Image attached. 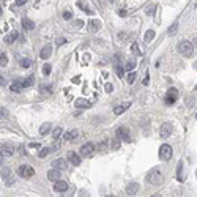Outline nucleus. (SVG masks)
<instances>
[{"label": "nucleus", "mask_w": 197, "mask_h": 197, "mask_svg": "<svg viewBox=\"0 0 197 197\" xmlns=\"http://www.w3.org/2000/svg\"><path fill=\"white\" fill-rule=\"evenodd\" d=\"M177 51L183 55V57H191L192 52H194V46H192L191 41L183 40V41H180V43L177 44Z\"/></svg>", "instance_id": "obj_2"}, {"label": "nucleus", "mask_w": 197, "mask_h": 197, "mask_svg": "<svg viewBox=\"0 0 197 197\" xmlns=\"http://www.w3.org/2000/svg\"><path fill=\"white\" fill-rule=\"evenodd\" d=\"M87 30L90 33H96L98 30H101V21L100 19H90L87 22Z\"/></svg>", "instance_id": "obj_6"}, {"label": "nucleus", "mask_w": 197, "mask_h": 197, "mask_svg": "<svg viewBox=\"0 0 197 197\" xmlns=\"http://www.w3.org/2000/svg\"><path fill=\"white\" fill-rule=\"evenodd\" d=\"M60 136H62V128H60V126H57V128H54V131H52V137L57 140Z\"/></svg>", "instance_id": "obj_32"}, {"label": "nucleus", "mask_w": 197, "mask_h": 197, "mask_svg": "<svg viewBox=\"0 0 197 197\" xmlns=\"http://www.w3.org/2000/svg\"><path fill=\"white\" fill-rule=\"evenodd\" d=\"M74 106H76L77 109H88L91 104H90L88 100H84V98H77V100L74 101Z\"/></svg>", "instance_id": "obj_14"}, {"label": "nucleus", "mask_w": 197, "mask_h": 197, "mask_svg": "<svg viewBox=\"0 0 197 197\" xmlns=\"http://www.w3.org/2000/svg\"><path fill=\"white\" fill-rule=\"evenodd\" d=\"M195 90H197V85H195Z\"/></svg>", "instance_id": "obj_56"}, {"label": "nucleus", "mask_w": 197, "mask_h": 197, "mask_svg": "<svg viewBox=\"0 0 197 197\" xmlns=\"http://www.w3.org/2000/svg\"><path fill=\"white\" fill-rule=\"evenodd\" d=\"M0 175H2V178L10 177V175H11V169H10V167H5V169H2V173H0Z\"/></svg>", "instance_id": "obj_36"}, {"label": "nucleus", "mask_w": 197, "mask_h": 197, "mask_svg": "<svg viewBox=\"0 0 197 197\" xmlns=\"http://www.w3.org/2000/svg\"><path fill=\"white\" fill-rule=\"evenodd\" d=\"M144 84H145V85H148V74L145 76V79H144Z\"/></svg>", "instance_id": "obj_53"}, {"label": "nucleus", "mask_w": 197, "mask_h": 197, "mask_svg": "<svg viewBox=\"0 0 197 197\" xmlns=\"http://www.w3.org/2000/svg\"><path fill=\"white\" fill-rule=\"evenodd\" d=\"M195 6H197V5H195Z\"/></svg>", "instance_id": "obj_60"}, {"label": "nucleus", "mask_w": 197, "mask_h": 197, "mask_svg": "<svg viewBox=\"0 0 197 197\" xmlns=\"http://www.w3.org/2000/svg\"><path fill=\"white\" fill-rule=\"evenodd\" d=\"M178 96H180V91L177 90V88H169L167 90V93H166V98H164V103L166 104H173V103H177V100H178Z\"/></svg>", "instance_id": "obj_4"}, {"label": "nucleus", "mask_w": 197, "mask_h": 197, "mask_svg": "<svg viewBox=\"0 0 197 197\" xmlns=\"http://www.w3.org/2000/svg\"><path fill=\"white\" fill-rule=\"evenodd\" d=\"M51 54H52V46H51V44H46L43 49H41L40 57L43 59V60H47L49 57H51Z\"/></svg>", "instance_id": "obj_16"}, {"label": "nucleus", "mask_w": 197, "mask_h": 197, "mask_svg": "<svg viewBox=\"0 0 197 197\" xmlns=\"http://www.w3.org/2000/svg\"><path fill=\"white\" fill-rule=\"evenodd\" d=\"M24 3H27V0H16L14 2V5H17V6H22Z\"/></svg>", "instance_id": "obj_46"}, {"label": "nucleus", "mask_w": 197, "mask_h": 197, "mask_svg": "<svg viewBox=\"0 0 197 197\" xmlns=\"http://www.w3.org/2000/svg\"><path fill=\"white\" fill-rule=\"evenodd\" d=\"M21 24H22V29L24 30H33L35 29V22H33L32 19H29V17H24Z\"/></svg>", "instance_id": "obj_20"}, {"label": "nucleus", "mask_w": 197, "mask_h": 197, "mask_svg": "<svg viewBox=\"0 0 197 197\" xmlns=\"http://www.w3.org/2000/svg\"><path fill=\"white\" fill-rule=\"evenodd\" d=\"M112 148H114V150H118V148H120V140H118V139H114V140H112Z\"/></svg>", "instance_id": "obj_40"}, {"label": "nucleus", "mask_w": 197, "mask_h": 197, "mask_svg": "<svg viewBox=\"0 0 197 197\" xmlns=\"http://www.w3.org/2000/svg\"><path fill=\"white\" fill-rule=\"evenodd\" d=\"M82 25H84V22H82V21H76V22H74V27H77V29H81Z\"/></svg>", "instance_id": "obj_47"}, {"label": "nucleus", "mask_w": 197, "mask_h": 197, "mask_svg": "<svg viewBox=\"0 0 197 197\" xmlns=\"http://www.w3.org/2000/svg\"><path fill=\"white\" fill-rule=\"evenodd\" d=\"M49 151H51V148H43V150L38 153V156H40V158H46L47 154H49Z\"/></svg>", "instance_id": "obj_39"}, {"label": "nucleus", "mask_w": 197, "mask_h": 197, "mask_svg": "<svg viewBox=\"0 0 197 197\" xmlns=\"http://www.w3.org/2000/svg\"><path fill=\"white\" fill-rule=\"evenodd\" d=\"M30 147H32V148H40V144H35L33 142V144H30Z\"/></svg>", "instance_id": "obj_51"}, {"label": "nucleus", "mask_w": 197, "mask_h": 197, "mask_svg": "<svg viewBox=\"0 0 197 197\" xmlns=\"http://www.w3.org/2000/svg\"><path fill=\"white\" fill-rule=\"evenodd\" d=\"M131 51H132V54H134V55H137V57H140V55H142V51H140V49H139V46H137L136 43H132V46H131Z\"/></svg>", "instance_id": "obj_29"}, {"label": "nucleus", "mask_w": 197, "mask_h": 197, "mask_svg": "<svg viewBox=\"0 0 197 197\" xmlns=\"http://www.w3.org/2000/svg\"><path fill=\"white\" fill-rule=\"evenodd\" d=\"M136 68V62L134 60H128V62H126V65H125V69H126V71H132V69H134Z\"/></svg>", "instance_id": "obj_28"}, {"label": "nucleus", "mask_w": 197, "mask_h": 197, "mask_svg": "<svg viewBox=\"0 0 197 197\" xmlns=\"http://www.w3.org/2000/svg\"><path fill=\"white\" fill-rule=\"evenodd\" d=\"M93 151H95V145L93 144H85V145H82V148H81L82 156H90V154H93Z\"/></svg>", "instance_id": "obj_12"}, {"label": "nucleus", "mask_w": 197, "mask_h": 197, "mask_svg": "<svg viewBox=\"0 0 197 197\" xmlns=\"http://www.w3.org/2000/svg\"><path fill=\"white\" fill-rule=\"evenodd\" d=\"M60 177H62V173H60V170L59 169H51V170L47 172V180L49 181H57V180H60Z\"/></svg>", "instance_id": "obj_11"}, {"label": "nucleus", "mask_w": 197, "mask_h": 197, "mask_svg": "<svg viewBox=\"0 0 197 197\" xmlns=\"http://www.w3.org/2000/svg\"><path fill=\"white\" fill-rule=\"evenodd\" d=\"M115 71H117V76H123V66L120 65V63H117V65H115Z\"/></svg>", "instance_id": "obj_38"}, {"label": "nucleus", "mask_w": 197, "mask_h": 197, "mask_svg": "<svg viewBox=\"0 0 197 197\" xmlns=\"http://www.w3.org/2000/svg\"><path fill=\"white\" fill-rule=\"evenodd\" d=\"M66 166H68V164H66L65 159H55L54 163H52V167H54V169H59V170H62V169L65 170Z\"/></svg>", "instance_id": "obj_22"}, {"label": "nucleus", "mask_w": 197, "mask_h": 197, "mask_svg": "<svg viewBox=\"0 0 197 197\" xmlns=\"http://www.w3.org/2000/svg\"><path fill=\"white\" fill-rule=\"evenodd\" d=\"M81 82V77L79 76H77V77H74V79H73V84H79Z\"/></svg>", "instance_id": "obj_50"}, {"label": "nucleus", "mask_w": 197, "mask_h": 197, "mask_svg": "<svg viewBox=\"0 0 197 197\" xmlns=\"http://www.w3.org/2000/svg\"><path fill=\"white\" fill-rule=\"evenodd\" d=\"M14 150H16V148L13 147V144H3L2 147H0V151L5 153V154H10V156L14 153Z\"/></svg>", "instance_id": "obj_19"}, {"label": "nucleus", "mask_w": 197, "mask_h": 197, "mask_svg": "<svg viewBox=\"0 0 197 197\" xmlns=\"http://www.w3.org/2000/svg\"><path fill=\"white\" fill-rule=\"evenodd\" d=\"M154 11H156V5H154V3H151V5H148V6H147V8H145V13H147V14H154Z\"/></svg>", "instance_id": "obj_30"}, {"label": "nucleus", "mask_w": 197, "mask_h": 197, "mask_svg": "<svg viewBox=\"0 0 197 197\" xmlns=\"http://www.w3.org/2000/svg\"><path fill=\"white\" fill-rule=\"evenodd\" d=\"M147 181H148L150 185H153V186H159L161 183L164 181V173H163V170H161L159 167H153L151 170L147 173Z\"/></svg>", "instance_id": "obj_1"}, {"label": "nucleus", "mask_w": 197, "mask_h": 197, "mask_svg": "<svg viewBox=\"0 0 197 197\" xmlns=\"http://www.w3.org/2000/svg\"><path fill=\"white\" fill-rule=\"evenodd\" d=\"M6 117H8V109L0 106V120H3V118H6Z\"/></svg>", "instance_id": "obj_34"}, {"label": "nucleus", "mask_w": 197, "mask_h": 197, "mask_svg": "<svg viewBox=\"0 0 197 197\" xmlns=\"http://www.w3.org/2000/svg\"><path fill=\"white\" fill-rule=\"evenodd\" d=\"M0 16H2V8H0Z\"/></svg>", "instance_id": "obj_55"}, {"label": "nucleus", "mask_w": 197, "mask_h": 197, "mask_svg": "<svg viewBox=\"0 0 197 197\" xmlns=\"http://www.w3.org/2000/svg\"><path fill=\"white\" fill-rule=\"evenodd\" d=\"M117 137L123 140V142H131V136H129V131L123 128V126H120V128L117 129Z\"/></svg>", "instance_id": "obj_7"}, {"label": "nucleus", "mask_w": 197, "mask_h": 197, "mask_svg": "<svg viewBox=\"0 0 197 197\" xmlns=\"http://www.w3.org/2000/svg\"><path fill=\"white\" fill-rule=\"evenodd\" d=\"M33 84H35V76H29V77H25V79H22V88L32 87Z\"/></svg>", "instance_id": "obj_24"}, {"label": "nucleus", "mask_w": 197, "mask_h": 197, "mask_svg": "<svg viewBox=\"0 0 197 197\" xmlns=\"http://www.w3.org/2000/svg\"><path fill=\"white\" fill-rule=\"evenodd\" d=\"M3 180H5V185L6 186H11L13 183H14V178H13L11 175H10V177H6V178H3Z\"/></svg>", "instance_id": "obj_41"}, {"label": "nucleus", "mask_w": 197, "mask_h": 197, "mask_svg": "<svg viewBox=\"0 0 197 197\" xmlns=\"http://www.w3.org/2000/svg\"><path fill=\"white\" fill-rule=\"evenodd\" d=\"M139 191V183L136 181H131L126 185V194H129V195H134L136 192Z\"/></svg>", "instance_id": "obj_15"}, {"label": "nucleus", "mask_w": 197, "mask_h": 197, "mask_svg": "<svg viewBox=\"0 0 197 197\" xmlns=\"http://www.w3.org/2000/svg\"><path fill=\"white\" fill-rule=\"evenodd\" d=\"M11 91L13 93H19L21 91V88H22V81L21 79H16V81H13V84H11Z\"/></svg>", "instance_id": "obj_21"}, {"label": "nucleus", "mask_w": 197, "mask_h": 197, "mask_svg": "<svg viewBox=\"0 0 197 197\" xmlns=\"http://www.w3.org/2000/svg\"><path fill=\"white\" fill-rule=\"evenodd\" d=\"M195 118H197V115H195Z\"/></svg>", "instance_id": "obj_59"}, {"label": "nucleus", "mask_w": 197, "mask_h": 197, "mask_svg": "<svg viewBox=\"0 0 197 197\" xmlns=\"http://www.w3.org/2000/svg\"><path fill=\"white\" fill-rule=\"evenodd\" d=\"M6 63H8V57L5 54H0V66H6Z\"/></svg>", "instance_id": "obj_37"}, {"label": "nucleus", "mask_w": 197, "mask_h": 197, "mask_svg": "<svg viewBox=\"0 0 197 197\" xmlns=\"http://www.w3.org/2000/svg\"><path fill=\"white\" fill-rule=\"evenodd\" d=\"M172 125L170 123H163V125H161V132H159V134H161V137H163V139H167L169 136H170L172 134Z\"/></svg>", "instance_id": "obj_8"}, {"label": "nucleus", "mask_w": 197, "mask_h": 197, "mask_svg": "<svg viewBox=\"0 0 197 197\" xmlns=\"http://www.w3.org/2000/svg\"><path fill=\"white\" fill-rule=\"evenodd\" d=\"M59 148H60V144H59V142H55V145H54V148H52V150H59Z\"/></svg>", "instance_id": "obj_52"}, {"label": "nucleus", "mask_w": 197, "mask_h": 197, "mask_svg": "<svg viewBox=\"0 0 197 197\" xmlns=\"http://www.w3.org/2000/svg\"><path fill=\"white\" fill-rule=\"evenodd\" d=\"M79 137V131L77 129H71V131H68L63 134V140H66V142H69V140H74Z\"/></svg>", "instance_id": "obj_18"}, {"label": "nucleus", "mask_w": 197, "mask_h": 197, "mask_svg": "<svg viewBox=\"0 0 197 197\" xmlns=\"http://www.w3.org/2000/svg\"><path fill=\"white\" fill-rule=\"evenodd\" d=\"M51 71H52V66L49 65V63H46V65L43 66V74H44V76H49V74H51Z\"/></svg>", "instance_id": "obj_35"}, {"label": "nucleus", "mask_w": 197, "mask_h": 197, "mask_svg": "<svg viewBox=\"0 0 197 197\" xmlns=\"http://www.w3.org/2000/svg\"><path fill=\"white\" fill-rule=\"evenodd\" d=\"M17 175H19V177H22V178H32L35 175V170H33L32 166H19Z\"/></svg>", "instance_id": "obj_5"}, {"label": "nucleus", "mask_w": 197, "mask_h": 197, "mask_svg": "<svg viewBox=\"0 0 197 197\" xmlns=\"http://www.w3.org/2000/svg\"><path fill=\"white\" fill-rule=\"evenodd\" d=\"M55 43H57V46H62V44L66 43V40H65V38H57V41H55Z\"/></svg>", "instance_id": "obj_44"}, {"label": "nucleus", "mask_w": 197, "mask_h": 197, "mask_svg": "<svg viewBox=\"0 0 197 197\" xmlns=\"http://www.w3.org/2000/svg\"><path fill=\"white\" fill-rule=\"evenodd\" d=\"M17 37H19V35H17V32H11L10 35H6L3 41H5L6 44H11V43H14V41L17 40Z\"/></svg>", "instance_id": "obj_23"}, {"label": "nucleus", "mask_w": 197, "mask_h": 197, "mask_svg": "<svg viewBox=\"0 0 197 197\" xmlns=\"http://www.w3.org/2000/svg\"><path fill=\"white\" fill-rule=\"evenodd\" d=\"M66 189H68V183L66 181H62V180L54 181V191L55 192H65Z\"/></svg>", "instance_id": "obj_9"}, {"label": "nucleus", "mask_w": 197, "mask_h": 197, "mask_svg": "<svg viewBox=\"0 0 197 197\" xmlns=\"http://www.w3.org/2000/svg\"><path fill=\"white\" fill-rule=\"evenodd\" d=\"M129 106H131V101H126V103L118 104L117 107H114V114H115V115H122L126 109H129Z\"/></svg>", "instance_id": "obj_13"}, {"label": "nucleus", "mask_w": 197, "mask_h": 197, "mask_svg": "<svg viewBox=\"0 0 197 197\" xmlns=\"http://www.w3.org/2000/svg\"><path fill=\"white\" fill-rule=\"evenodd\" d=\"M104 88H106L107 93H110V91L114 90V85H112V84H106V87H104Z\"/></svg>", "instance_id": "obj_45"}, {"label": "nucleus", "mask_w": 197, "mask_h": 197, "mask_svg": "<svg viewBox=\"0 0 197 197\" xmlns=\"http://www.w3.org/2000/svg\"><path fill=\"white\" fill-rule=\"evenodd\" d=\"M126 81H128V84H129V85H132V84H134V81H136V73L129 71V74L126 76Z\"/></svg>", "instance_id": "obj_31"}, {"label": "nucleus", "mask_w": 197, "mask_h": 197, "mask_svg": "<svg viewBox=\"0 0 197 197\" xmlns=\"http://www.w3.org/2000/svg\"><path fill=\"white\" fill-rule=\"evenodd\" d=\"M2 163H3V153L0 151V164H2Z\"/></svg>", "instance_id": "obj_54"}, {"label": "nucleus", "mask_w": 197, "mask_h": 197, "mask_svg": "<svg viewBox=\"0 0 197 197\" xmlns=\"http://www.w3.org/2000/svg\"><path fill=\"white\" fill-rule=\"evenodd\" d=\"M49 131H51V123H43L40 126V134L41 136H46Z\"/></svg>", "instance_id": "obj_25"}, {"label": "nucleus", "mask_w": 197, "mask_h": 197, "mask_svg": "<svg viewBox=\"0 0 197 197\" xmlns=\"http://www.w3.org/2000/svg\"><path fill=\"white\" fill-rule=\"evenodd\" d=\"M154 37H156V33H154V30H148L145 33V43H150L151 40H154Z\"/></svg>", "instance_id": "obj_27"}, {"label": "nucleus", "mask_w": 197, "mask_h": 197, "mask_svg": "<svg viewBox=\"0 0 197 197\" xmlns=\"http://www.w3.org/2000/svg\"><path fill=\"white\" fill-rule=\"evenodd\" d=\"M195 175H197V170H195Z\"/></svg>", "instance_id": "obj_57"}, {"label": "nucleus", "mask_w": 197, "mask_h": 197, "mask_svg": "<svg viewBox=\"0 0 197 197\" xmlns=\"http://www.w3.org/2000/svg\"><path fill=\"white\" fill-rule=\"evenodd\" d=\"M177 29H178V24H173V25L170 27V29H169V32H167V33H169V35H173Z\"/></svg>", "instance_id": "obj_42"}, {"label": "nucleus", "mask_w": 197, "mask_h": 197, "mask_svg": "<svg viewBox=\"0 0 197 197\" xmlns=\"http://www.w3.org/2000/svg\"><path fill=\"white\" fill-rule=\"evenodd\" d=\"M77 6H79V8H81L82 11H85L87 14H93V11H91V10H90V8H88V6H87L85 3H84V2H77Z\"/></svg>", "instance_id": "obj_26"}, {"label": "nucleus", "mask_w": 197, "mask_h": 197, "mask_svg": "<svg viewBox=\"0 0 197 197\" xmlns=\"http://www.w3.org/2000/svg\"><path fill=\"white\" fill-rule=\"evenodd\" d=\"M5 84H6V81H5V77H3L2 74H0V87H3V85H5Z\"/></svg>", "instance_id": "obj_48"}, {"label": "nucleus", "mask_w": 197, "mask_h": 197, "mask_svg": "<svg viewBox=\"0 0 197 197\" xmlns=\"http://www.w3.org/2000/svg\"><path fill=\"white\" fill-rule=\"evenodd\" d=\"M172 154H173V151H172V147L170 145H167V144H163L159 147V159L161 161H170L172 159Z\"/></svg>", "instance_id": "obj_3"}, {"label": "nucleus", "mask_w": 197, "mask_h": 197, "mask_svg": "<svg viewBox=\"0 0 197 197\" xmlns=\"http://www.w3.org/2000/svg\"><path fill=\"white\" fill-rule=\"evenodd\" d=\"M118 14H120V16H126V14H128V11H126V10H120V11H118Z\"/></svg>", "instance_id": "obj_49"}, {"label": "nucleus", "mask_w": 197, "mask_h": 197, "mask_svg": "<svg viewBox=\"0 0 197 197\" xmlns=\"http://www.w3.org/2000/svg\"><path fill=\"white\" fill-rule=\"evenodd\" d=\"M19 63H21V66H22V68H29L32 65V60L30 59H22Z\"/></svg>", "instance_id": "obj_33"}, {"label": "nucleus", "mask_w": 197, "mask_h": 197, "mask_svg": "<svg viewBox=\"0 0 197 197\" xmlns=\"http://www.w3.org/2000/svg\"><path fill=\"white\" fill-rule=\"evenodd\" d=\"M63 19H65V21L71 19V11H65V13H63Z\"/></svg>", "instance_id": "obj_43"}, {"label": "nucleus", "mask_w": 197, "mask_h": 197, "mask_svg": "<svg viewBox=\"0 0 197 197\" xmlns=\"http://www.w3.org/2000/svg\"><path fill=\"white\" fill-rule=\"evenodd\" d=\"M185 163H183V159L178 163V167H177V180L180 181V183H183L185 181Z\"/></svg>", "instance_id": "obj_10"}, {"label": "nucleus", "mask_w": 197, "mask_h": 197, "mask_svg": "<svg viewBox=\"0 0 197 197\" xmlns=\"http://www.w3.org/2000/svg\"><path fill=\"white\" fill-rule=\"evenodd\" d=\"M110 2H114V0H110Z\"/></svg>", "instance_id": "obj_58"}, {"label": "nucleus", "mask_w": 197, "mask_h": 197, "mask_svg": "<svg viewBox=\"0 0 197 197\" xmlns=\"http://www.w3.org/2000/svg\"><path fill=\"white\" fill-rule=\"evenodd\" d=\"M68 161H69L73 166H79V164H81V156H79L76 151H69V153H68Z\"/></svg>", "instance_id": "obj_17"}]
</instances>
